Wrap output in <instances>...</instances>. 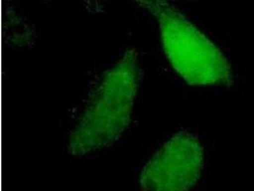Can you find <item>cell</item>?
I'll return each mask as SVG.
<instances>
[{"label": "cell", "mask_w": 254, "mask_h": 191, "mask_svg": "<svg viewBox=\"0 0 254 191\" xmlns=\"http://www.w3.org/2000/svg\"><path fill=\"white\" fill-rule=\"evenodd\" d=\"M203 149L193 135L176 134L143 168V191H190L200 177Z\"/></svg>", "instance_id": "3"}, {"label": "cell", "mask_w": 254, "mask_h": 191, "mask_svg": "<svg viewBox=\"0 0 254 191\" xmlns=\"http://www.w3.org/2000/svg\"><path fill=\"white\" fill-rule=\"evenodd\" d=\"M113 71V90L111 72L106 77L109 89L105 81L99 89L107 107L97 98L93 100L91 106L103 110L88 109L72 131L69 150L74 156H84L112 144L130 123L137 87V53L133 50L127 52Z\"/></svg>", "instance_id": "2"}, {"label": "cell", "mask_w": 254, "mask_h": 191, "mask_svg": "<svg viewBox=\"0 0 254 191\" xmlns=\"http://www.w3.org/2000/svg\"><path fill=\"white\" fill-rule=\"evenodd\" d=\"M157 19L163 50L175 71L190 86L231 83L230 63L221 50L178 9L165 1H139Z\"/></svg>", "instance_id": "1"}]
</instances>
